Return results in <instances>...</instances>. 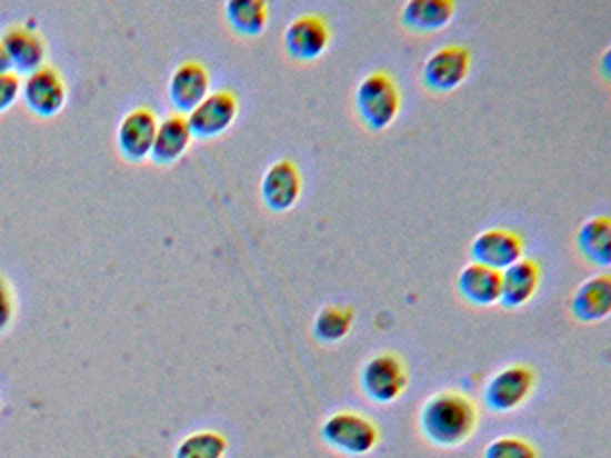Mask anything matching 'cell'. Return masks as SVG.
Wrapping results in <instances>:
<instances>
[{
	"label": "cell",
	"instance_id": "cell-2",
	"mask_svg": "<svg viewBox=\"0 0 611 458\" xmlns=\"http://www.w3.org/2000/svg\"><path fill=\"white\" fill-rule=\"evenodd\" d=\"M355 110L369 131H385L401 110V92L392 76L385 71L364 76L355 90Z\"/></svg>",
	"mask_w": 611,
	"mask_h": 458
},
{
	"label": "cell",
	"instance_id": "cell-25",
	"mask_svg": "<svg viewBox=\"0 0 611 458\" xmlns=\"http://www.w3.org/2000/svg\"><path fill=\"white\" fill-rule=\"evenodd\" d=\"M21 94V83L17 73H3L0 76V114L6 110H10L14 106V101Z\"/></svg>",
	"mask_w": 611,
	"mask_h": 458
},
{
	"label": "cell",
	"instance_id": "cell-15",
	"mask_svg": "<svg viewBox=\"0 0 611 458\" xmlns=\"http://www.w3.org/2000/svg\"><path fill=\"white\" fill-rule=\"evenodd\" d=\"M541 285V266L533 259H520L507 271H502V296L500 302L509 310L522 308L533 298Z\"/></svg>",
	"mask_w": 611,
	"mask_h": 458
},
{
	"label": "cell",
	"instance_id": "cell-5",
	"mask_svg": "<svg viewBox=\"0 0 611 458\" xmlns=\"http://www.w3.org/2000/svg\"><path fill=\"white\" fill-rule=\"evenodd\" d=\"M537 374L527 365H509L494 374L483 390L485 406L494 412L518 410L533 392Z\"/></svg>",
	"mask_w": 611,
	"mask_h": 458
},
{
	"label": "cell",
	"instance_id": "cell-20",
	"mask_svg": "<svg viewBox=\"0 0 611 458\" xmlns=\"http://www.w3.org/2000/svg\"><path fill=\"white\" fill-rule=\"evenodd\" d=\"M578 250L587 261L607 269L611 263V220L607 216H595L580 227Z\"/></svg>",
	"mask_w": 611,
	"mask_h": 458
},
{
	"label": "cell",
	"instance_id": "cell-21",
	"mask_svg": "<svg viewBox=\"0 0 611 458\" xmlns=\"http://www.w3.org/2000/svg\"><path fill=\"white\" fill-rule=\"evenodd\" d=\"M229 28L243 37H257L269 23V6L261 0H229L224 6Z\"/></svg>",
	"mask_w": 611,
	"mask_h": 458
},
{
	"label": "cell",
	"instance_id": "cell-3",
	"mask_svg": "<svg viewBox=\"0 0 611 458\" xmlns=\"http://www.w3.org/2000/svg\"><path fill=\"white\" fill-rule=\"evenodd\" d=\"M321 440L334 451L349 456H364L375 449L380 431L369 417L351 410H341L330 415L321 425Z\"/></svg>",
	"mask_w": 611,
	"mask_h": 458
},
{
	"label": "cell",
	"instance_id": "cell-17",
	"mask_svg": "<svg viewBox=\"0 0 611 458\" xmlns=\"http://www.w3.org/2000/svg\"><path fill=\"white\" fill-rule=\"evenodd\" d=\"M458 291H461V296L468 302L479 305V308H488V305L500 302L502 273L492 271L481 263H470L461 271V276H458Z\"/></svg>",
	"mask_w": 611,
	"mask_h": 458
},
{
	"label": "cell",
	"instance_id": "cell-8",
	"mask_svg": "<svg viewBox=\"0 0 611 458\" xmlns=\"http://www.w3.org/2000/svg\"><path fill=\"white\" fill-rule=\"evenodd\" d=\"M21 99L34 118H56L67 101L62 76L51 67H42L40 71L26 76V81L21 83Z\"/></svg>",
	"mask_w": 611,
	"mask_h": 458
},
{
	"label": "cell",
	"instance_id": "cell-1",
	"mask_svg": "<svg viewBox=\"0 0 611 458\" xmlns=\"http://www.w3.org/2000/svg\"><path fill=\"white\" fill-rule=\"evenodd\" d=\"M479 422L474 401L455 390H444L433 395L419 412V429L422 436L435 447H458L468 442Z\"/></svg>",
	"mask_w": 611,
	"mask_h": 458
},
{
	"label": "cell",
	"instance_id": "cell-19",
	"mask_svg": "<svg viewBox=\"0 0 611 458\" xmlns=\"http://www.w3.org/2000/svg\"><path fill=\"white\" fill-rule=\"evenodd\" d=\"M455 14L451 0H410L401 12V23L412 32H438Z\"/></svg>",
	"mask_w": 611,
	"mask_h": 458
},
{
	"label": "cell",
	"instance_id": "cell-4",
	"mask_svg": "<svg viewBox=\"0 0 611 458\" xmlns=\"http://www.w3.org/2000/svg\"><path fill=\"white\" fill-rule=\"evenodd\" d=\"M360 386L375 404L397 401L408 386V374L401 358L397 354H378L369 358L360 369Z\"/></svg>",
	"mask_w": 611,
	"mask_h": 458
},
{
	"label": "cell",
	"instance_id": "cell-27",
	"mask_svg": "<svg viewBox=\"0 0 611 458\" xmlns=\"http://www.w3.org/2000/svg\"><path fill=\"white\" fill-rule=\"evenodd\" d=\"M3 73H12V64H10V58L3 49V44H0V76H3Z\"/></svg>",
	"mask_w": 611,
	"mask_h": 458
},
{
	"label": "cell",
	"instance_id": "cell-23",
	"mask_svg": "<svg viewBox=\"0 0 611 458\" xmlns=\"http://www.w3.org/2000/svg\"><path fill=\"white\" fill-rule=\"evenodd\" d=\"M227 438L218 431H198L179 442L174 458H224Z\"/></svg>",
	"mask_w": 611,
	"mask_h": 458
},
{
	"label": "cell",
	"instance_id": "cell-22",
	"mask_svg": "<svg viewBox=\"0 0 611 458\" xmlns=\"http://www.w3.org/2000/svg\"><path fill=\"white\" fill-rule=\"evenodd\" d=\"M355 315L347 305H328L314 319V337L323 344H337L353 328Z\"/></svg>",
	"mask_w": 611,
	"mask_h": 458
},
{
	"label": "cell",
	"instance_id": "cell-24",
	"mask_svg": "<svg viewBox=\"0 0 611 458\" xmlns=\"http://www.w3.org/2000/svg\"><path fill=\"white\" fill-rule=\"evenodd\" d=\"M483 458H539V449L524 438L504 436L485 447Z\"/></svg>",
	"mask_w": 611,
	"mask_h": 458
},
{
	"label": "cell",
	"instance_id": "cell-7",
	"mask_svg": "<svg viewBox=\"0 0 611 458\" xmlns=\"http://www.w3.org/2000/svg\"><path fill=\"white\" fill-rule=\"evenodd\" d=\"M522 255L524 241L518 232H513V229H485V232H481L470 246L472 263L488 266V269L500 273L507 271L515 261H520Z\"/></svg>",
	"mask_w": 611,
	"mask_h": 458
},
{
	"label": "cell",
	"instance_id": "cell-26",
	"mask_svg": "<svg viewBox=\"0 0 611 458\" xmlns=\"http://www.w3.org/2000/svg\"><path fill=\"white\" fill-rule=\"evenodd\" d=\"M14 317V300H12V291L8 287V282L0 278V335H3Z\"/></svg>",
	"mask_w": 611,
	"mask_h": 458
},
{
	"label": "cell",
	"instance_id": "cell-14",
	"mask_svg": "<svg viewBox=\"0 0 611 458\" xmlns=\"http://www.w3.org/2000/svg\"><path fill=\"white\" fill-rule=\"evenodd\" d=\"M0 44H3L8 58H10V64H12V71L17 73H34L40 71L44 67V60H47V47H44V40L40 34H37L34 30H28V28H12L3 34V40H0Z\"/></svg>",
	"mask_w": 611,
	"mask_h": 458
},
{
	"label": "cell",
	"instance_id": "cell-12",
	"mask_svg": "<svg viewBox=\"0 0 611 458\" xmlns=\"http://www.w3.org/2000/svg\"><path fill=\"white\" fill-rule=\"evenodd\" d=\"M209 71L204 64L188 60L181 62L172 76H170V86H168V97L170 103L174 106L177 114H190L193 112L207 97H209Z\"/></svg>",
	"mask_w": 611,
	"mask_h": 458
},
{
	"label": "cell",
	"instance_id": "cell-18",
	"mask_svg": "<svg viewBox=\"0 0 611 458\" xmlns=\"http://www.w3.org/2000/svg\"><path fill=\"white\" fill-rule=\"evenodd\" d=\"M190 140H193V136H190L186 118L174 112L168 120L159 122L154 147H151L149 159L159 166H172L186 155Z\"/></svg>",
	"mask_w": 611,
	"mask_h": 458
},
{
	"label": "cell",
	"instance_id": "cell-16",
	"mask_svg": "<svg viewBox=\"0 0 611 458\" xmlns=\"http://www.w3.org/2000/svg\"><path fill=\"white\" fill-rule=\"evenodd\" d=\"M570 312L582 323H595L611 312V278L595 276L587 280L570 300Z\"/></svg>",
	"mask_w": 611,
	"mask_h": 458
},
{
	"label": "cell",
	"instance_id": "cell-9",
	"mask_svg": "<svg viewBox=\"0 0 611 458\" xmlns=\"http://www.w3.org/2000/svg\"><path fill=\"white\" fill-rule=\"evenodd\" d=\"M330 44V28L319 14L296 17L284 32V51L296 62H312L325 53Z\"/></svg>",
	"mask_w": 611,
	"mask_h": 458
},
{
	"label": "cell",
	"instance_id": "cell-13",
	"mask_svg": "<svg viewBox=\"0 0 611 458\" xmlns=\"http://www.w3.org/2000/svg\"><path fill=\"white\" fill-rule=\"evenodd\" d=\"M302 193V177L293 161L282 159L266 170L261 179V200L273 213L289 211Z\"/></svg>",
	"mask_w": 611,
	"mask_h": 458
},
{
	"label": "cell",
	"instance_id": "cell-11",
	"mask_svg": "<svg viewBox=\"0 0 611 458\" xmlns=\"http://www.w3.org/2000/svg\"><path fill=\"white\" fill-rule=\"evenodd\" d=\"M159 120L154 110L149 108H136L122 120L118 129V147L124 161L140 163L149 159L151 147H154Z\"/></svg>",
	"mask_w": 611,
	"mask_h": 458
},
{
	"label": "cell",
	"instance_id": "cell-6",
	"mask_svg": "<svg viewBox=\"0 0 611 458\" xmlns=\"http://www.w3.org/2000/svg\"><path fill=\"white\" fill-rule=\"evenodd\" d=\"M237 114H239L237 94L229 90H218V92H209V97L188 114L186 125L193 138L211 140L222 136L229 127H232Z\"/></svg>",
	"mask_w": 611,
	"mask_h": 458
},
{
	"label": "cell",
	"instance_id": "cell-10",
	"mask_svg": "<svg viewBox=\"0 0 611 458\" xmlns=\"http://www.w3.org/2000/svg\"><path fill=\"white\" fill-rule=\"evenodd\" d=\"M470 73V51L465 47H442L433 51L427 62L422 79L431 92H451L461 86Z\"/></svg>",
	"mask_w": 611,
	"mask_h": 458
}]
</instances>
